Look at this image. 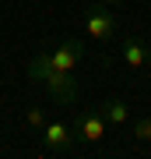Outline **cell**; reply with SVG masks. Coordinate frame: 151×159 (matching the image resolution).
I'll list each match as a JSON object with an SVG mask.
<instances>
[{"label": "cell", "instance_id": "cell-1", "mask_svg": "<svg viewBox=\"0 0 151 159\" xmlns=\"http://www.w3.org/2000/svg\"><path fill=\"white\" fill-rule=\"evenodd\" d=\"M28 78L49 92V99L56 106H74L78 96H81V85H78V78H74V71H56L49 64V53L46 50H39L28 60Z\"/></svg>", "mask_w": 151, "mask_h": 159}, {"label": "cell", "instance_id": "cell-2", "mask_svg": "<svg viewBox=\"0 0 151 159\" xmlns=\"http://www.w3.org/2000/svg\"><path fill=\"white\" fill-rule=\"evenodd\" d=\"M81 25H84V35H88L91 43H109V39H116V32H120L116 14H112L109 4H102V0H95V4L84 7Z\"/></svg>", "mask_w": 151, "mask_h": 159}, {"label": "cell", "instance_id": "cell-3", "mask_svg": "<svg viewBox=\"0 0 151 159\" xmlns=\"http://www.w3.org/2000/svg\"><path fill=\"white\" fill-rule=\"evenodd\" d=\"M39 134H42V148H46L49 156H70L74 145H78L70 124H67V120H56V117L46 120V127L39 131Z\"/></svg>", "mask_w": 151, "mask_h": 159}, {"label": "cell", "instance_id": "cell-4", "mask_svg": "<svg viewBox=\"0 0 151 159\" xmlns=\"http://www.w3.org/2000/svg\"><path fill=\"white\" fill-rule=\"evenodd\" d=\"M70 131H74V138H78V142H84V145H99L102 138H106L109 124L102 120L99 110H81V113H74Z\"/></svg>", "mask_w": 151, "mask_h": 159}, {"label": "cell", "instance_id": "cell-5", "mask_svg": "<svg viewBox=\"0 0 151 159\" xmlns=\"http://www.w3.org/2000/svg\"><path fill=\"white\" fill-rule=\"evenodd\" d=\"M49 53V64L56 71H78V64L84 60V43L81 39H63L60 46H53V50H46Z\"/></svg>", "mask_w": 151, "mask_h": 159}, {"label": "cell", "instance_id": "cell-6", "mask_svg": "<svg viewBox=\"0 0 151 159\" xmlns=\"http://www.w3.org/2000/svg\"><path fill=\"white\" fill-rule=\"evenodd\" d=\"M99 113H102V120H106L109 127H127L130 124V102H123V99H106L99 106Z\"/></svg>", "mask_w": 151, "mask_h": 159}, {"label": "cell", "instance_id": "cell-7", "mask_svg": "<svg viewBox=\"0 0 151 159\" xmlns=\"http://www.w3.org/2000/svg\"><path fill=\"white\" fill-rule=\"evenodd\" d=\"M120 53H123V64L130 71H141L144 67V43L134 39V35H127L123 43H120Z\"/></svg>", "mask_w": 151, "mask_h": 159}, {"label": "cell", "instance_id": "cell-8", "mask_svg": "<svg viewBox=\"0 0 151 159\" xmlns=\"http://www.w3.org/2000/svg\"><path fill=\"white\" fill-rule=\"evenodd\" d=\"M46 120H49V113H46L42 106H28V110H25V124L32 127V131H42Z\"/></svg>", "mask_w": 151, "mask_h": 159}, {"label": "cell", "instance_id": "cell-9", "mask_svg": "<svg viewBox=\"0 0 151 159\" xmlns=\"http://www.w3.org/2000/svg\"><path fill=\"white\" fill-rule=\"evenodd\" d=\"M130 134H134V142H151V117H141L130 124Z\"/></svg>", "mask_w": 151, "mask_h": 159}, {"label": "cell", "instance_id": "cell-10", "mask_svg": "<svg viewBox=\"0 0 151 159\" xmlns=\"http://www.w3.org/2000/svg\"><path fill=\"white\" fill-rule=\"evenodd\" d=\"M144 67H151V46H144Z\"/></svg>", "mask_w": 151, "mask_h": 159}, {"label": "cell", "instance_id": "cell-11", "mask_svg": "<svg viewBox=\"0 0 151 159\" xmlns=\"http://www.w3.org/2000/svg\"><path fill=\"white\" fill-rule=\"evenodd\" d=\"M102 4H109V7H116V4H123V0H102Z\"/></svg>", "mask_w": 151, "mask_h": 159}]
</instances>
